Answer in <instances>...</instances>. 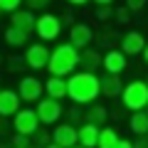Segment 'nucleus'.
<instances>
[{"instance_id":"obj_43","label":"nucleus","mask_w":148,"mask_h":148,"mask_svg":"<svg viewBox=\"0 0 148 148\" xmlns=\"http://www.w3.org/2000/svg\"><path fill=\"white\" fill-rule=\"evenodd\" d=\"M146 114H148V106H146Z\"/></svg>"},{"instance_id":"obj_10","label":"nucleus","mask_w":148,"mask_h":148,"mask_svg":"<svg viewBox=\"0 0 148 148\" xmlns=\"http://www.w3.org/2000/svg\"><path fill=\"white\" fill-rule=\"evenodd\" d=\"M126 67H128V57L119 47L116 49H106L104 57H101V69H104V74H116V77H121Z\"/></svg>"},{"instance_id":"obj_40","label":"nucleus","mask_w":148,"mask_h":148,"mask_svg":"<svg viewBox=\"0 0 148 148\" xmlns=\"http://www.w3.org/2000/svg\"><path fill=\"white\" fill-rule=\"evenodd\" d=\"M30 148H40V146H30Z\"/></svg>"},{"instance_id":"obj_6","label":"nucleus","mask_w":148,"mask_h":148,"mask_svg":"<svg viewBox=\"0 0 148 148\" xmlns=\"http://www.w3.org/2000/svg\"><path fill=\"white\" fill-rule=\"evenodd\" d=\"M17 96H20V101H25V104H37V101L42 99L45 94V86L42 82L37 79V77H22L20 82H17Z\"/></svg>"},{"instance_id":"obj_27","label":"nucleus","mask_w":148,"mask_h":148,"mask_svg":"<svg viewBox=\"0 0 148 148\" xmlns=\"http://www.w3.org/2000/svg\"><path fill=\"white\" fill-rule=\"evenodd\" d=\"M94 15H96V20H101V22L111 20V17H114V5H96Z\"/></svg>"},{"instance_id":"obj_32","label":"nucleus","mask_w":148,"mask_h":148,"mask_svg":"<svg viewBox=\"0 0 148 148\" xmlns=\"http://www.w3.org/2000/svg\"><path fill=\"white\" fill-rule=\"evenodd\" d=\"M22 67H25V59L22 57H10L8 59V69H10V72H20Z\"/></svg>"},{"instance_id":"obj_31","label":"nucleus","mask_w":148,"mask_h":148,"mask_svg":"<svg viewBox=\"0 0 148 148\" xmlns=\"http://www.w3.org/2000/svg\"><path fill=\"white\" fill-rule=\"evenodd\" d=\"M25 3H27V10L35 12V10H45V8H47L52 0H25Z\"/></svg>"},{"instance_id":"obj_35","label":"nucleus","mask_w":148,"mask_h":148,"mask_svg":"<svg viewBox=\"0 0 148 148\" xmlns=\"http://www.w3.org/2000/svg\"><path fill=\"white\" fill-rule=\"evenodd\" d=\"M67 3H69L72 8H84L86 3H89V0H67Z\"/></svg>"},{"instance_id":"obj_34","label":"nucleus","mask_w":148,"mask_h":148,"mask_svg":"<svg viewBox=\"0 0 148 148\" xmlns=\"http://www.w3.org/2000/svg\"><path fill=\"white\" fill-rule=\"evenodd\" d=\"M114 148H133V141H128V138H119Z\"/></svg>"},{"instance_id":"obj_41","label":"nucleus","mask_w":148,"mask_h":148,"mask_svg":"<svg viewBox=\"0 0 148 148\" xmlns=\"http://www.w3.org/2000/svg\"><path fill=\"white\" fill-rule=\"evenodd\" d=\"M0 64H3V57H0Z\"/></svg>"},{"instance_id":"obj_15","label":"nucleus","mask_w":148,"mask_h":148,"mask_svg":"<svg viewBox=\"0 0 148 148\" xmlns=\"http://www.w3.org/2000/svg\"><path fill=\"white\" fill-rule=\"evenodd\" d=\"M109 121V109H106L104 104H89L84 109V123H91V126L96 128H104V123Z\"/></svg>"},{"instance_id":"obj_3","label":"nucleus","mask_w":148,"mask_h":148,"mask_svg":"<svg viewBox=\"0 0 148 148\" xmlns=\"http://www.w3.org/2000/svg\"><path fill=\"white\" fill-rule=\"evenodd\" d=\"M121 104L123 109L133 111H146L148 106V84L141 79H133L128 84H123V91H121Z\"/></svg>"},{"instance_id":"obj_1","label":"nucleus","mask_w":148,"mask_h":148,"mask_svg":"<svg viewBox=\"0 0 148 148\" xmlns=\"http://www.w3.org/2000/svg\"><path fill=\"white\" fill-rule=\"evenodd\" d=\"M99 74L94 72H74L67 77V96L77 106L94 104L99 99Z\"/></svg>"},{"instance_id":"obj_33","label":"nucleus","mask_w":148,"mask_h":148,"mask_svg":"<svg viewBox=\"0 0 148 148\" xmlns=\"http://www.w3.org/2000/svg\"><path fill=\"white\" fill-rule=\"evenodd\" d=\"M133 148H148V136H138L133 141Z\"/></svg>"},{"instance_id":"obj_8","label":"nucleus","mask_w":148,"mask_h":148,"mask_svg":"<svg viewBox=\"0 0 148 148\" xmlns=\"http://www.w3.org/2000/svg\"><path fill=\"white\" fill-rule=\"evenodd\" d=\"M12 128H15V133H20V136H32V133L40 128V119H37L35 109H20L12 116Z\"/></svg>"},{"instance_id":"obj_14","label":"nucleus","mask_w":148,"mask_h":148,"mask_svg":"<svg viewBox=\"0 0 148 148\" xmlns=\"http://www.w3.org/2000/svg\"><path fill=\"white\" fill-rule=\"evenodd\" d=\"M99 91L106 96V99H119L123 91V82L116 74H101L99 77Z\"/></svg>"},{"instance_id":"obj_29","label":"nucleus","mask_w":148,"mask_h":148,"mask_svg":"<svg viewBox=\"0 0 148 148\" xmlns=\"http://www.w3.org/2000/svg\"><path fill=\"white\" fill-rule=\"evenodd\" d=\"M30 146H32L30 136H20V133H15L10 141V148H30Z\"/></svg>"},{"instance_id":"obj_20","label":"nucleus","mask_w":148,"mask_h":148,"mask_svg":"<svg viewBox=\"0 0 148 148\" xmlns=\"http://www.w3.org/2000/svg\"><path fill=\"white\" fill-rule=\"evenodd\" d=\"M79 64L84 67L82 72H94L96 74V69H101V54L94 47H86L79 52Z\"/></svg>"},{"instance_id":"obj_12","label":"nucleus","mask_w":148,"mask_h":148,"mask_svg":"<svg viewBox=\"0 0 148 148\" xmlns=\"http://www.w3.org/2000/svg\"><path fill=\"white\" fill-rule=\"evenodd\" d=\"M22 101L15 89H0V119H10L22 109Z\"/></svg>"},{"instance_id":"obj_5","label":"nucleus","mask_w":148,"mask_h":148,"mask_svg":"<svg viewBox=\"0 0 148 148\" xmlns=\"http://www.w3.org/2000/svg\"><path fill=\"white\" fill-rule=\"evenodd\" d=\"M35 114L37 119H40V126H49V123H59V119L64 116V106L59 104L57 99H49V96H45V99H40L35 104Z\"/></svg>"},{"instance_id":"obj_9","label":"nucleus","mask_w":148,"mask_h":148,"mask_svg":"<svg viewBox=\"0 0 148 148\" xmlns=\"http://www.w3.org/2000/svg\"><path fill=\"white\" fill-rule=\"evenodd\" d=\"M69 45H72L77 52H82V49L91 47V42H94V30H91L86 22H74L72 27H69Z\"/></svg>"},{"instance_id":"obj_28","label":"nucleus","mask_w":148,"mask_h":148,"mask_svg":"<svg viewBox=\"0 0 148 148\" xmlns=\"http://www.w3.org/2000/svg\"><path fill=\"white\" fill-rule=\"evenodd\" d=\"M20 5H22V0H0V12H15V10H20Z\"/></svg>"},{"instance_id":"obj_42","label":"nucleus","mask_w":148,"mask_h":148,"mask_svg":"<svg viewBox=\"0 0 148 148\" xmlns=\"http://www.w3.org/2000/svg\"><path fill=\"white\" fill-rule=\"evenodd\" d=\"M74 148H82V146H74Z\"/></svg>"},{"instance_id":"obj_17","label":"nucleus","mask_w":148,"mask_h":148,"mask_svg":"<svg viewBox=\"0 0 148 148\" xmlns=\"http://www.w3.org/2000/svg\"><path fill=\"white\" fill-rule=\"evenodd\" d=\"M3 37H5V45L12 47V49H20V47H25V45H30V32L20 30V27H12V25L5 27V35Z\"/></svg>"},{"instance_id":"obj_24","label":"nucleus","mask_w":148,"mask_h":148,"mask_svg":"<svg viewBox=\"0 0 148 148\" xmlns=\"http://www.w3.org/2000/svg\"><path fill=\"white\" fill-rule=\"evenodd\" d=\"M111 20L116 22V25H128L131 22V12H128L126 5H114V17Z\"/></svg>"},{"instance_id":"obj_37","label":"nucleus","mask_w":148,"mask_h":148,"mask_svg":"<svg viewBox=\"0 0 148 148\" xmlns=\"http://www.w3.org/2000/svg\"><path fill=\"white\" fill-rule=\"evenodd\" d=\"M96 5H114V0H94Z\"/></svg>"},{"instance_id":"obj_7","label":"nucleus","mask_w":148,"mask_h":148,"mask_svg":"<svg viewBox=\"0 0 148 148\" xmlns=\"http://www.w3.org/2000/svg\"><path fill=\"white\" fill-rule=\"evenodd\" d=\"M22 59H25V67L35 69V72H40V69L47 67L49 62V47L45 42H35V45H27L25 47V54H22Z\"/></svg>"},{"instance_id":"obj_39","label":"nucleus","mask_w":148,"mask_h":148,"mask_svg":"<svg viewBox=\"0 0 148 148\" xmlns=\"http://www.w3.org/2000/svg\"><path fill=\"white\" fill-rule=\"evenodd\" d=\"M45 148H59V146H57V143H49V146H45Z\"/></svg>"},{"instance_id":"obj_11","label":"nucleus","mask_w":148,"mask_h":148,"mask_svg":"<svg viewBox=\"0 0 148 148\" xmlns=\"http://www.w3.org/2000/svg\"><path fill=\"white\" fill-rule=\"evenodd\" d=\"M143 47H146V37H143V32H138V30H128V32H123V35L119 37V49H121L126 57L141 54Z\"/></svg>"},{"instance_id":"obj_4","label":"nucleus","mask_w":148,"mask_h":148,"mask_svg":"<svg viewBox=\"0 0 148 148\" xmlns=\"http://www.w3.org/2000/svg\"><path fill=\"white\" fill-rule=\"evenodd\" d=\"M62 17L54 15V12H42V15H37L35 20V35L40 37V42H54L59 35H62Z\"/></svg>"},{"instance_id":"obj_16","label":"nucleus","mask_w":148,"mask_h":148,"mask_svg":"<svg viewBox=\"0 0 148 148\" xmlns=\"http://www.w3.org/2000/svg\"><path fill=\"white\" fill-rule=\"evenodd\" d=\"M35 20H37V15L32 10H25V8H20V10H15L10 15V25L12 27H20V30H25V32L35 30Z\"/></svg>"},{"instance_id":"obj_23","label":"nucleus","mask_w":148,"mask_h":148,"mask_svg":"<svg viewBox=\"0 0 148 148\" xmlns=\"http://www.w3.org/2000/svg\"><path fill=\"white\" fill-rule=\"evenodd\" d=\"M30 141H32V146H40V148H45V146H49V143H52V133L47 131V126H40L37 128L35 133H32L30 136Z\"/></svg>"},{"instance_id":"obj_26","label":"nucleus","mask_w":148,"mask_h":148,"mask_svg":"<svg viewBox=\"0 0 148 148\" xmlns=\"http://www.w3.org/2000/svg\"><path fill=\"white\" fill-rule=\"evenodd\" d=\"M94 40H99L101 45H104V47H111V42H119V35L114 30H101V32H94Z\"/></svg>"},{"instance_id":"obj_36","label":"nucleus","mask_w":148,"mask_h":148,"mask_svg":"<svg viewBox=\"0 0 148 148\" xmlns=\"http://www.w3.org/2000/svg\"><path fill=\"white\" fill-rule=\"evenodd\" d=\"M8 128H10V123H8L5 119H0V136H5V133H8Z\"/></svg>"},{"instance_id":"obj_46","label":"nucleus","mask_w":148,"mask_h":148,"mask_svg":"<svg viewBox=\"0 0 148 148\" xmlns=\"http://www.w3.org/2000/svg\"><path fill=\"white\" fill-rule=\"evenodd\" d=\"M0 89H3V86H0Z\"/></svg>"},{"instance_id":"obj_21","label":"nucleus","mask_w":148,"mask_h":148,"mask_svg":"<svg viewBox=\"0 0 148 148\" xmlns=\"http://www.w3.org/2000/svg\"><path fill=\"white\" fill-rule=\"evenodd\" d=\"M128 126L136 136H148V114L146 111H133L128 119Z\"/></svg>"},{"instance_id":"obj_25","label":"nucleus","mask_w":148,"mask_h":148,"mask_svg":"<svg viewBox=\"0 0 148 148\" xmlns=\"http://www.w3.org/2000/svg\"><path fill=\"white\" fill-rule=\"evenodd\" d=\"M64 123H72V126H74V123H84V106L74 104L72 109L67 111V121H64Z\"/></svg>"},{"instance_id":"obj_44","label":"nucleus","mask_w":148,"mask_h":148,"mask_svg":"<svg viewBox=\"0 0 148 148\" xmlns=\"http://www.w3.org/2000/svg\"><path fill=\"white\" fill-rule=\"evenodd\" d=\"M146 84H148V77H146Z\"/></svg>"},{"instance_id":"obj_38","label":"nucleus","mask_w":148,"mask_h":148,"mask_svg":"<svg viewBox=\"0 0 148 148\" xmlns=\"http://www.w3.org/2000/svg\"><path fill=\"white\" fill-rule=\"evenodd\" d=\"M141 54H143V62L148 64V42H146V47H143V52H141Z\"/></svg>"},{"instance_id":"obj_18","label":"nucleus","mask_w":148,"mask_h":148,"mask_svg":"<svg viewBox=\"0 0 148 148\" xmlns=\"http://www.w3.org/2000/svg\"><path fill=\"white\" fill-rule=\"evenodd\" d=\"M42 86H45V96H49V99L62 101L67 96V79H62V77H49L47 82H42Z\"/></svg>"},{"instance_id":"obj_2","label":"nucleus","mask_w":148,"mask_h":148,"mask_svg":"<svg viewBox=\"0 0 148 148\" xmlns=\"http://www.w3.org/2000/svg\"><path fill=\"white\" fill-rule=\"evenodd\" d=\"M77 67H79V52L69 42L54 45L49 49V62H47L49 77H62V79H67L69 74L77 72Z\"/></svg>"},{"instance_id":"obj_22","label":"nucleus","mask_w":148,"mask_h":148,"mask_svg":"<svg viewBox=\"0 0 148 148\" xmlns=\"http://www.w3.org/2000/svg\"><path fill=\"white\" fill-rule=\"evenodd\" d=\"M119 131L114 126H104V128H99V138H96V148H114L116 146V141H119Z\"/></svg>"},{"instance_id":"obj_30","label":"nucleus","mask_w":148,"mask_h":148,"mask_svg":"<svg viewBox=\"0 0 148 148\" xmlns=\"http://www.w3.org/2000/svg\"><path fill=\"white\" fill-rule=\"evenodd\" d=\"M123 5L128 8V12H141L143 10V5H146V0H123Z\"/></svg>"},{"instance_id":"obj_13","label":"nucleus","mask_w":148,"mask_h":148,"mask_svg":"<svg viewBox=\"0 0 148 148\" xmlns=\"http://www.w3.org/2000/svg\"><path fill=\"white\" fill-rule=\"evenodd\" d=\"M52 143H57L59 148H74L77 146V126L72 123H57L52 131Z\"/></svg>"},{"instance_id":"obj_45","label":"nucleus","mask_w":148,"mask_h":148,"mask_svg":"<svg viewBox=\"0 0 148 148\" xmlns=\"http://www.w3.org/2000/svg\"><path fill=\"white\" fill-rule=\"evenodd\" d=\"M0 15H3V12H0Z\"/></svg>"},{"instance_id":"obj_19","label":"nucleus","mask_w":148,"mask_h":148,"mask_svg":"<svg viewBox=\"0 0 148 148\" xmlns=\"http://www.w3.org/2000/svg\"><path fill=\"white\" fill-rule=\"evenodd\" d=\"M96 138H99V128L91 123H82L77 128V146L82 148H96Z\"/></svg>"}]
</instances>
